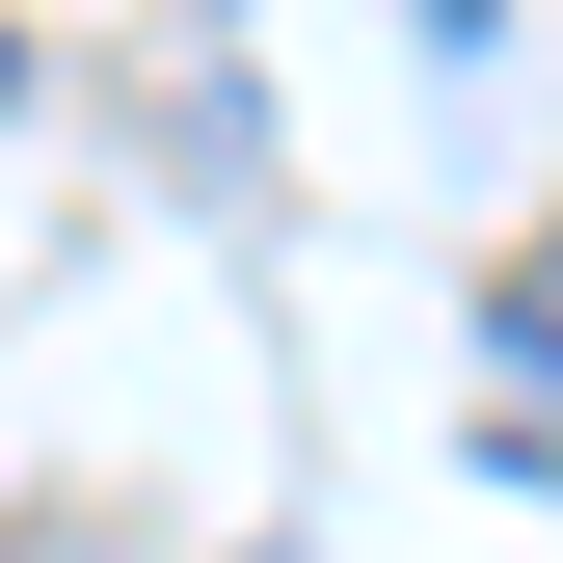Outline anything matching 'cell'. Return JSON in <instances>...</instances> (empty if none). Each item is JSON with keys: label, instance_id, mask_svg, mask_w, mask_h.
<instances>
[{"label": "cell", "instance_id": "1", "mask_svg": "<svg viewBox=\"0 0 563 563\" xmlns=\"http://www.w3.org/2000/svg\"><path fill=\"white\" fill-rule=\"evenodd\" d=\"M483 456H510V483H563V242H510V268H483Z\"/></svg>", "mask_w": 563, "mask_h": 563}, {"label": "cell", "instance_id": "2", "mask_svg": "<svg viewBox=\"0 0 563 563\" xmlns=\"http://www.w3.org/2000/svg\"><path fill=\"white\" fill-rule=\"evenodd\" d=\"M430 27H510V0H430Z\"/></svg>", "mask_w": 563, "mask_h": 563}, {"label": "cell", "instance_id": "3", "mask_svg": "<svg viewBox=\"0 0 563 563\" xmlns=\"http://www.w3.org/2000/svg\"><path fill=\"white\" fill-rule=\"evenodd\" d=\"M0 108H27V27H0Z\"/></svg>", "mask_w": 563, "mask_h": 563}]
</instances>
